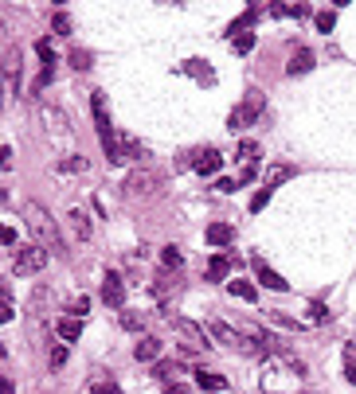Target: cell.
Returning a JSON list of instances; mask_svg holds the SVG:
<instances>
[{
  "label": "cell",
  "mask_w": 356,
  "mask_h": 394,
  "mask_svg": "<svg viewBox=\"0 0 356 394\" xmlns=\"http://www.w3.org/2000/svg\"><path fill=\"white\" fill-rule=\"evenodd\" d=\"M262 391L266 394H297L302 382H306V363L294 355V351H271L266 355V367H262Z\"/></svg>",
  "instance_id": "1"
},
{
  "label": "cell",
  "mask_w": 356,
  "mask_h": 394,
  "mask_svg": "<svg viewBox=\"0 0 356 394\" xmlns=\"http://www.w3.org/2000/svg\"><path fill=\"white\" fill-rule=\"evenodd\" d=\"M24 223H28V230H32V239H36L39 250L59 254V258L67 254V242H63V234H59V223L51 219V211L43 204L28 199V204H24Z\"/></svg>",
  "instance_id": "2"
},
{
  "label": "cell",
  "mask_w": 356,
  "mask_h": 394,
  "mask_svg": "<svg viewBox=\"0 0 356 394\" xmlns=\"http://www.w3.org/2000/svg\"><path fill=\"white\" fill-rule=\"evenodd\" d=\"M160 191H165V176L157 168H137V172L125 176V199H134V204H149Z\"/></svg>",
  "instance_id": "3"
},
{
  "label": "cell",
  "mask_w": 356,
  "mask_h": 394,
  "mask_svg": "<svg viewBox=\"0 0 356 394\" xmlns=\"http://www.w3.org/2000/svg\"><path fill=\"white\" fill-rule=\"evenodd\" d=\"M258 118H262V94H247L243 102L231 109V118H227V129L239 133V129H247V125H255Z\"/></svg>",
  "instance_id": "4"
},
{
  "label": "cell",
  "mask_w": 356,
  "mask_h": 394,
  "mask_svg": "<svg viewBox=\"0 0 356 394\" xmlns=\"http://www.w3.org/2000/svg\"><path fill=\"white\" fill-rule=\"evenodd\" d=\"M172 332L180 336V344H185V351H208V347H211V336L204 332L200 324L185 320V316H176V320H172Z\"/></svg>",
  "instance_id": "5"
},
{
  "label": "cell",
  "mask_w": 356,
  "mask_h": 394,
  "mask_svg": "<svg viewBox=\"0 0 356 394\" xmlns=\"http://www.w3.org/2000/svg\"><path fill=\"white\" fill-rule=\"evenodd\" d=\"M48 265V250H39V246H20L12 254V274L16 277H28V274H39Z\"/></svg>",
  "instance_id": "6"
},
{
  "label": "cell",
  "mask_w": 356,
  "mask_h": 394,
  "mask_svg": "<svg viewBox=\"0 0 356 394\" xmlns=\"http://www.w3.org/2000/svg\"><path fill=\"white\" fill-rule=\"evenodd\" d=\"M39 121H43V129H48L51 137H59V141L71 133L67 129V113H63L59 106H39Z\"/></svg>",
  "instance_id": "7"
},
{
  "label": "cell",
  "mask_w": 356,
  "mask_h": 394,
  "mask_svg": "<svg viewBox=\"0 0 356 394\" xmlns=\"http://www.w3.org/2000/svg\"><path fill=\"white\" fill-rule=\"evenodd\" d=\"M90 113H94V129H98V137H110L114 125H110V109H106V94H90Z\"/></svg>",
  "instance_id": "8"
},
{
  "label": "cell",
  "mask_w": 356,
  "mask_h": 394,
  "mask_svg": "<svg viewBox=\"0 0 356 394\" xmlns=\"http://www.w3.org/2000/svg\"><path fill=\"white\" fill-rule=\"evenodd\" d=\"M102 300H106V305H110V309H125V281L122 277H106V281H102Z\"/></svg>",
  "instance_id": "9"
},
{
  "label": "cell",
  "mask_w": 356,
  "mask_h": 394,
  "mask_svg": "<svg viewBox=\"0 0 356 394\" xmlns=\"http://www.w3.org/2000/svg\"><path fill=\"white\" fill-rule=\"evenodd\" d=\"M294 176H297L294 164H271V168H266V176H262V188L274 191L278 184H286V179H294Z\"/></svg>",
  "instance_id": "10"
},
{
  "label": "cell",
  "mask_w": 356,
  "mask_h": 394,
  "mask_svg": "<svg viewBox=\"0 0 356 394\" xmlns=\"http://www.w3.org/2000/svg\"><path fill=\"white\" fill-rule=\"evenodd\" d=\"M208 336H211V340H216V344L231 347V351H235V347H239V332H235L231 324H223V320H211V324H208Z\"/></svg>",
  "instance_id": "11"
},
{
  "label": "cell",
  "mask_w": 356,
  "mask_h": 394,
  "mask_svg": "<svg viewBox=\"0 0 356 394\" xmlns=\"http://www.w3.org/2000/svg\"><path fill=\"white\" fill-rule=\"evenodd\" d=\"M223 164V156L216 153V149H204V153H196V160H192V168H196L200 176H216Z\"/></svg>",
  "instance_id": "12"
},
{
  "label": "cell",
  "mask_w": 356,
  "mask_h": 394,
  "mask_svg": "<svg viewBox=\"0 0 356 394\" xmlns=\"http://www.w3.org/2000/svg\"><path fill=\"white\" fill-rule=\"evenodd\" d=\"M160 347H165V344H160L157 336H141L137 347H134V359H137V363H153V359L160 355Z\"/></svg>",
  "instance_id": "13"
},
{
  "label": "cell",
  "mask_w": 356,
  "mask_h": 394,
  "mask_svg": "<svg viewBox=\"0 0 356 394\" xmlns=\"http://www.w3.org/2000/svg\"><path fill=\"white\" fill-rule=\"evenodd\" d=\"M255 277H258V281H262L266 289H274V293H286V289H290V285L282 281V277H278V274L271 270V265L262 262V258H255Z\"/></svg>",
  "instance_id": "14"
},
{
  "label": "cell",
  "mask_w": 356,
  "mask_h": 394,
  "mask_svg": "<svg viewBox=\"0 0 356 394\" xmlns=\"http://www.w3.org/2000/svg\"><path fill=\"white\" fill-rule=\"evenodd\" d=\"M313 51L309 47H297L294 55H290V63H286V74H306V71H313Z\"/></svg>",
  "instance_id": "15"
},
{
  "label": "cell",
  "mask_w": 356,
  "mask_h": 394,
  "mask_svg": "<svg viewBox=\"0 0 356 394\" xmlns=\"http://www.w3.org/2000/svg\"><path fill=\"white\" fill-rule=\"evenodd\" d=\"M67 223H71L74 239L78 242H90V234H94V227H90V219H86V211H78V207H71V215H67Z\"/></svg>",
  "instance_id": "16"
},
{
  "label": "cell",
  "mask_w": 356,
  "mask_h": 394,
  "mask_svg": "<svg viewBox=\"0 0 356 394\" xmlns=\"http://www.w3.org/2000/svg\"><path fill=\"white\" fill-rule=\"evenodd\" d=\"M185 74H192L196 83H204V86H211L216 83V71H211L208 63H200V59H185V67H180Z\"/></svg>",
  "instance_id": "17"
},
{
  "label": "cell",
  "mask_w": 356,
  "mask_h": 394,
  "mask_svg": "<svg viewBox=\"0 0 356 394\" xmlns=\"http://www.w3.org/2000/svg\"><path fill=\"white\" fill-rule=\"evenodd\" d=\"M55 332H59V340H67V344H74V340L83 336V320H78V316H63V320L55 324Z\"/></svg>",
  "instance_id": "18"
},
{
  "label": "cell",
  "mask_w": 356,
  "mask_h": 394,
  "mask_svg": "<svg viewBox=\"0 0 356 394\" xmlns=\"http://www.w3.org/2000/svg\"><path fill=\"white\" fill-rule=\"evenodd\" d=\"M208 242H211V246H231V242H235V227H227V223H211V227H208Z\"/></svg>",
  "instance_id": "19"
},
{
  "label": "cell",
  "mask_w": 356,
  "mask_h": 394,
  "mask_svg": "<svg viewBox=\"0 0 356 394\" xmlns=\"http://www.w3.org/2000/svg\"><path fill=\"white\" fill-rule=\"evenodd\" d=\"M149 289H153V297H157L160 305H165V300H169L172 293H176V281H172L169 274H157V277H153V285H149Z\"/></svg>",
  "instance_id": "20"
},
{
  "label": "cell",
  "mask_w": 356,
  "mask_h": 394,
  "mask_svg": "<svg viewBox=\"0 0 356 394\" xmlns=\"http://www.w3.org/2000/svg\"><path fill=\"white\" fill-rule=\"evenodd\" d=\"M231 265H235V258H223V254H216L208 262V281H223V277L231 274Z\"/></svg>",
  "instance_id": "21"
},
{
  "label": "cell",
  "mask_w": 356,
  "mask_h": 394,
  "mask_svg": "<svg viewBox=\"0 0 356 394\" xmlns=\"http://www.w3.org/2000/svg\"><path fill=\"white\" fill-rule=\"evenodd\" d=\"M196 386L200 391H227V379L216 371H196Z\"/></svg>",
  "instance_id": "22"
},
{
  "label": "cell",
  "mask_w": 356,
  "mask_h": 394,
  "mask_svg": "<svg viewBox=\"0 0 356 394\" xmlns=\"http://www.w3.org/2000/svg\"><path fill=\"white\" fill-rule=\"evenodd\" d=\"M86 168H90V160H86L83 153H71V156L59 160V172H86Z\"/></svg>",
  "instance_id": "23"
},
{
  "label": "cell",
  "mask_w": 356,
  "mask_h": 394,
  "mask_svg": "<svg viewBox=\"0 0 356 394\" xmlns=\"http://www.w3.org/2000/svg\"><path fill=\"white\" fill-rule=\"evenodd\" d=\"M231 47L239 51V55H251V51H255V32H239V36H231Z\"/></svg>",
  "instance_id": "24"
},
{
  "label": "cell",
  "mask_w": 356,
  "mask_h": 394,
  "mask_svg": "<svg viewBox=\"0 0 356 394\" xmlns=\"http://www.w3.org/2000/svg\"><path fill=\"white\" fill-rule=\"evenodd\" d=\"M231 297H239V300H255V297H258V289L251 285V281H239V277H235V281H231Z\"/></svg>",
  "instance_id": "25"
},
{
  "label": "cell",
  "mask_w": 356,
  "mask_h": 394,
  "mask_svg": "<svg viewBox=\"0 0 356 394\" xmlns=\"http://www.w3.org/2000/svg\"><path fill=\"white\" fill-rule=\"evenodd\" d=\"M160 262H165V270H180V265H185V254L176 250V246H165V250H160Z\"/></svg>",
  "instance_id": "26"
},
{
  "label": "cell",
  "mask_w": 356,
  "mask_h": 394,
  "mask_svg": "<svg viewBox=\"0 0 356 394\" xmlns=\"http://www.w3.org/2000/svg\"><path fill=\"white\" fill-rule=\"evenodd\" d=\"M122 328H125V332H141V328H145V316H141V312L122 309Z\"/></svg>",
  "instance_id": "27"
},
{
  "label": "cell",
  "mask_w": 356,
  "mask_h": 394,
  "mask_svg": "<svg viewBox=\"0 0 356 394\" xmlns=\"http://www.w3.org/2000/svg\"><path fill=\"white\" fill-rule=\"evenodd\" d=\"M266 320H274V324H282V328H290V332H297V328H306V324L297 320V316H286V312H266Z\"/></svg>",
  "instance_id": "28"
},
{
  "label": "cell",
  "mask_w": 356,
  "mask_h": 394,
  "mask_svg": "<svg viewBox=\"0 0 356 394\" xmlns=\"http://www.w3.org/2000/svg\"><path fill=\"white\" fill-rule=\"evenodd\" d=\"M36 55H39V63H43V71H51V63H55V51H51L48 39H36Z\"/></svg>",
  "instance_id": "29"
},
{
  "label": "cell",
  "mask_w": 356,
  "mask_h": 394,
  "mask_svg": "<svg viewBox=\"0 0 356 394\" xmlns=\"http://www.w3.org/2000/svg\"><path fill=\"white\" fill-rule=\"evenodd\" d=\"M313 20H317V32H325V36H329L333 24H337V12H333V8H325V12H317Z\"/></svg>",
  "instance_id": "30"
},
{
  "label": "cell",
  "mask_w": 356,
  "mask_h": 394,
  "mask_svg": "<svg viewBox=\"0 0 356 394\" xmlns=\"http://www.w3.org/2000/svg\"><path fill=\"white\" fill-rule=\"evenodd\" d=\"M67 59H71L74 71H90V51H78V47H74L71 55H67Z\"/></svg>",
  "instance_id": "31"
},
{
  "label": "cell",
  "mask_w": 356,
  "mask_h": 394,
  "mask_svg": "<svg viewBox=\"0 0 356 394\" xmlns=\"http://www.w3.org/2000/svg\"><path fill=\"white\" fill-rule=\"evenodd\" d=\"M90 391H94V394H122V386H118L114 379H94V386H90Z\"/></svg>",
  "instance_id": "32"
},
{
  "label": "cell",
  "mask_w": 356,
  "mask_h": 394,
  "mask_svg": "<svg viewBox=\"0 0 356 394\" xmlns=\"http://www.w3.org/2000/svg\"><path fill=\"white\" fill-rule=\"evenodd\" d=\"M122 153H125V156H137V160H141V153H145V149H141V144L129 137V133H122Z\"/></svg>",
  "instance_id": "33"
},
{
  "label": "cell",
  "mask_w": 356,
  "mask_h": 394,
  "mask_svg": "<svg viewBox=\"0 0 356 394\" xmlns=\"http://www.w3.org/2000/svg\"><path fill=\"white\" fill-rule=\"evenodd\" d=\"M255 156H258V144H255V141H243V144H239V160L255 164Z\"/></svg>",
  "instance_id": "34"
},
{
  "label": "cell",
  "mask_w": 356,
  "mask_h": 394,
  "mask_svg": "<svg viewBox=\"0 0 356 394\" xmlns=\"http://www.w3.org/2000/svg\"><path fill=\"white\" fill-rule=\"evenodd\" d=\"M344 359H348V367H344V379L356 386V351H353V347H344Z\"/></svg>",
  "instance_id": "35"
},
{
  "label": "cell",
  "mask_w": 356,
  "mask_h": 394,
  "mask_svg": "<svg viewBox=\"0 0 356 394\" xmlns=\"http://www.w3.org/2000/svg\"><path fill=\"white\" fill-rule=\"evenodd\" d=\"M271 195H274V191H266V188L255 191V195H251V211H262V207L271 204Z\"/></svg>",
  "instance_id": "36"
},
{
  "label": "cell",
  "mask_w": 356,
  "mask_h": 394,
  "mask_svg": "<svg viewBox=\"0 0 356 394\" xmlns=\"http://www.w3.org/2000/svg\"><path fill=\"white\" fill-rule=\"evenodd\" d=\"M55 36H71V20H67V12H55Z\"/></svg>",
  "instance_id": "37"
},
{
  "label": "cell",
  "mask_w": 356,
  "mask_h": 394,
  "mask_svg": "<svg viewBox=\"0 0 356 394\" xmlns=\"http://www.w3.org/2000/svg\"><path fill=\"white\" fill-rule=\"evenodd\" d=\"M309 312H313V324H325V320H329V309H325L321 300H313V305H309Z\"/></svg>",
  "instance_id": "38"
},
{
  "label": "cell",
  "mask_w": 356,
  "mask_h": 394,
  "mask_svg": "<svg viewBox=\"0 0 356 394\" xmlns=\"http://www.w3.org/2000/svg\"><path fill=\"white\" fill-rule=\"evenodd\" d=\"M63 363H67V347L55 344V347H51V367H63Z\"/></svg>",
  "instance_id": "39"
},
{
  "label": "cell",
  "mask_w": 356,
  "mask_h": 394,
  "mask_svg": "<svg viewBox=\"0 0 356 394\" xmlns=\"http://www.w3.org/2000/svg\"><path fill=\"white\" fill-rule=\"evenodd\" d=\"M290 16H294V20H309V16H313V8H309V4H294V8H290Z\"/></svg>",
  "instance_id": "40"
},
{
  "label": "cell",
  "mask_w": 356,
  "mask_h": 394,
  "mask_svg": "<svg viewBox=\"0 0 356 394\" xmlns=\"http://www.w3.org/2000/svg\"><path fill=\"white\" fill-rule=\"evenodd\" d=\"M0 168H4V172H12V149H8V144L0 149Z\"/></svg>",
  "instance_id": "41"
},
{
  "label": "cell",
  "mask_w": 356,
  "mask_h": 394,
  "mask_svg": "<svg viewBox=\"0 0 356 394\" xmlns=\"http://www.w3.org/2000/svg\"><path fill=\"white\" fill-rule=\"evenodd\" d=\"M86 309H90V297H78V300L71 305V312L78 316V320H83V312H86Z\"/></svg>",
  "instance_id": "42"
},
{
  "label": "cell",
  "mask_w": 356,
  "mask_h": 394,
  "mask_svg": "<svg viewBox=\"0 0 356 394\" xmlns=\"http://www.w3.org/2000/svg\"><path fill=\"white\" fill-rule=\"evenodd\" d=\"M165 394H188V386H185V382L172 379V382H165Z\"/></svg>",
  "instance_id": "43"
},
{
  "label": "cell",
  "mask_w": 356,
  "mask_h": 394,
  "mask_svg": "<svg viewBox=\"0 0 356 394\" xmlns=\"http://www.w3.org/2000/svg\"><path fill=\"white\" fill-rule=\"evenodd\" d=\"M0 239H4V246H8V250H12V246H16V230L4 227V234H0ZM16 250H20V246H16Z\"/></svg>",
  "instance_id": "44"
},
{
  "label": "cell",
  "mask_w": 356,
  "mask_h": 394,
  "mask_svg": "<svg viewBox=\"0 0 356 394\" xmlns=\"http://www.w3.org/2000/svg\"><path fill=\"white\" fill-rule=\"evenodd\" d=\"M0 394H16V386H12V382H8V379H4V386H0Z\"/></svg>",
  "instance_id": "45"
}]
</instances>
